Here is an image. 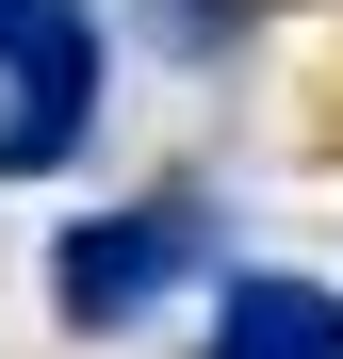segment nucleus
Returning a JSON list of instances; mask_svg holds the SVG:
<instances>
[{"label": "nucleus", "mask_w": 343, "mask_h": 359, "mask_svg": "<svg viewBox=\"0 0 343 359\" xmlns=\"http://www.w3.org/2000/svg\"><path fill=\"white\" fill-rule=\"evenodd\" d=\"M180 278H213V196H196V180L114 196V212H82V229H49V311H66L82 343H98V327H147Z\"/></svg>", "instance_id": "nucleus-1"}, {"label": "nucleus", "mask_w": 343, "mask_h": 359, "mask_svg": "<svg viewBox=\"0 0 343 359\" xmlns=\"http://www.w3.org/2000/svg\"><path fill=\"white\" fill-rule=\"evenodd\" d=\"M82 131H98V0H82L66 33H33L17 66H0V180H49Z\"/></svg>", "instance_id": "nucleus-2"}, {"label": "nucleus", "mask_w": 343, "mask_h": 359, "mask_svg": "<svg viewBox=\"0 0 343 359\" xmlns=\"http://www.w3.org/2000/svg\"><path fill=\"white\" fill-rule=\"evenodd\" d=\"M196 359H343V294H327V278H295V262H229V278H213Z\"/></svg>", "instance_id": "nucleus-3"}, {"label": "nucleus", "mask_w": 343, "mask_h": 359, "mask_svg": "<svg viewBox=\"0 0 343 359\" xmlns=\"http://www.w3.org/2000/svg\"><path fill=\"white\" fill-rule=\"evenodd\" d=\"M66 17H82V0H0V66H17L33 33H66Z\"/></svg>", "instance_id": "nucleus-4"}]
</instances>
